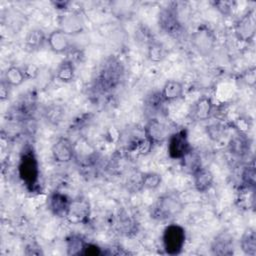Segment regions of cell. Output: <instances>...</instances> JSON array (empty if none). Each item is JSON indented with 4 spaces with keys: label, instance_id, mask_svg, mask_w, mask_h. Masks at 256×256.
I'll use <instances>...</instances> for the list:
<instances>
[{
    "label": "cell",
    "instance_id": "26",
    "mask_svg": "<svg viewBox=\"0 0 256 256\" xmlns=\"http://www.w3.org/2000/svg\"><path fill=\"white\" fill-rule=\"evenodd\" d=\"M64 116V109L60 105H52L47 107L45 111V117L47 121L52 124H58L62 121Z\"/></svg>",
    "mask_w": 256,
    "mask_h": 256
},
{
    "label": "cell",
    "instance_id": "31",
    "mask_svg": "<svg viewBox=\"0 0 256 256\" xmlns=\"http://www.w3.org/2000/svg\"><path fill=\"white\" fill-rule=\"evenodd\" d=\"M243 82H245L246 85L249 87H254L256 83V68L253 66L251 68H248L246 72L243 74Z\"/></svg>",
    "mask_w": 256,
    "mask_h": 256
},
{
    "label": "cell",
    "instance_id": "2",
    "mask_svg": "<svg viewBox=\"0 0 256 256\" xmlns=\"http://www.w3.org/2000/svg\"><path fill=\"white\" fill-rule=\"evenodd\" d=\"M185 230L178 224H170L168 225L164 231L162 236L163 246L165 252L169 255H177L179 254L185 243Z\"/></svg>",
    "mask_w": 256,
    "mask_h": 256
},
{
    "label": "cell",
    "instance_id": "1",
    "mask_svg": "<svg viewBox=\"0 0 256 256\" xmlns=\"http://www.w3.org/2000/svg\"><path fill=\"white\" fill-rule=\"evenodd\" d=\"M183 210L181 199L173 193H167L159 197L151 208V217L160 220H170L177 217Z\"/></svg>",
    "mask_w": 256,
    "mask_h": 256
},
{
    "label": "cell",
    "instance_id": "13",
    "mask_svg": "<svg viewBox=\"0 0 256 256\" xmlns=\"http://www.w3.org/2000/svg\"><path fill=\"white\" fill-rule=\"evenodd\" d=\"M213 110V103L211 98L207 96H202L196 100L192 106L191 116L196 121L207 120Z\"/></svg>",
    "mask_w": 256,
    "mask_h": 256
},
{
    "label": "cell",
    "instance_id": "5",
    "mask_svg": "<svg viewBox=\"0 0 256 256\" xmlns=\"http://www.w3.org/2000/svg\"><path fill=\"white\" fill-rule=\"evenodd\" d=\"M172 133L171 126L157 118H151L144 128V135L151 144H158L168 140Z\"/></svg>",
    "mask_w": 256,
    "mask_h": 256
},
{
    "label": "cell",
    "instance_id": "23",
    "mask_svg": "<svg viewBox=\"0 0 256 256\" xmlns=\"http://www.w3.org/2000/svg\"><path fill=\"white\" fill-rule=\"evenodd\" d=\"M75 75V68L71 61H63L56 70V78L62 82H71Z\"/></svg>",
    "mask_w": 256,
    "mask_h": 256
},
{
    "label": "cell",
    "instance_id": "15",
    "mask_svg": "<svg viewBox=\"0 0 256 256\" xmlns=\"http://www.w3.org/2000/svg\"><path fill=\"white\" fill-rule=\"evenodd\" d=\"M211 249H212V252L216 255L233 254V249H234L233 237L228 232H222L218 234L213 240Z\"/></svg>",
    "mask_w": 256,
    "mask_h": 256
},
{
    "label": "cell",
    "instance_id": "29",
    "mask_svg": "<svg viewBox=\"0 0 256 256\" xmlns=\"http://www.w3.org/2000/svg\"><path fill=\"white\" fill-rule=\"evenodd\" d=\"M213 5L224 16H229L234 8V2L232 1H216L213 2Z\"/></svg>",
    "mask_w": 256,
    "mask_h": 256
},
{
    "label": "cell",
    "instance_id": "35",
    "mask_svg": "<svg viewBox=\"0 0 256 256\" xmlns=\"http://www.w3.org/2000/svg\"><path fill=\"white\" fill-rule=\"evenodd\" d=\"M8 87H10V86L3 79L2 82H1V85H0V99H1V101H4L5 99L8 98V95H9V88Z\"/></svg>",
    "mask_w": 256,
    "mask_h": 256
},
{
    "label": "cell",
    "instance_id": "22",
    "mask_svg": "<svg viewBox=\"0 0 256 256\" xmlns=\"http://www.w3.org/2000/svg\"><path fill=\"white\" fill-rule=\"evenodd\" d=\"M26 79L24 70L18 66H10L4 75V80L9 86H20Z\"/></svg>",
    "mask_w": 256,
    "mask_h": 256
},
{
    "label": "cell",
    "instance_id": "32",
    "mask_svg": "<svg viewBox=\"0 0 256 256\" xmlns=\"http://www.w3.org/2000/svg\"><path fill=\"white\" fill-rule=\"evenodd\" d=\"M223 127L219 124H212L209 127L207 126V133L209 134V137L213 140H218L223 135Z\"/></svg>",
    "mask_w": 256,
    "mask_h": 256
},
{
    "label": "cell",
    "instance_id": "25",
    "mask_svg": "<svg viewBox=\"0 0 256 256\" xmlns=\"http://www.w3.org/2000/svg\"><path fill=\"white\" fill-rule=\"evenodd\" d=\"M161 181H162V178L160 174L155 172H149V173L143 174V176L141 177L140 183L142 187L145 189L155 190L160 186Z\"/></svg>",
    "mask_w": 256,
    "mask_h": 256
},
{
    "label": "cell",
    "instance_id": "9",
    "mask_svg": "<svg viewBox=\"0 0 256 256\" xmlns=\"http://www.w3.org/2000/svg\"><path fill=\"white\" fill-rule=\"evenodd\" d=\"M159 25L170 35H177L180 33L182 25L177 11V5L165 8L159 15Z\"/></svg>",
    "mask_w": 256,
    "mask_h": 256
},
{
    "label": "cell",
    "instance_id": "34",
    "mask_svg": "<svg viewBox=\"0 0 256 256\" xmlns=\"http://www.w3.org/2000/svg\"><path fill=\"white\" fill-rule=\"evenodd\" d=\"M23 70H24L26 78H36L39 75V72H40L39 69L34 65L26 66Z\"/></svg>",
    "mask_w": 256,
    "mask_h": 256
},
{
    "label": "cell",
    "instance_id": "30",
    "mask_svg": "<svg viewBox=\"0 0 256 256\" xmlns=\"http://www.w3.org/2000/svg\"><path fill=\"white\" fill-rule=\"evenodd\" d=\"M242 179L244 184L249 188V187H254L255 186V168L254 166H248L243 174H242Z\"/></svg>",
    "mask_w": 256,
    "mask_h": 256
},
{
    "label": "cell",
    "instance_id": "3",
    "mask_svg": "<svg viewBox=\"0 0 256 256\" xmlns=\"http://www.w3.org/2000/svg\"><path fill=\"white\" fill-rule=\"evenodd\" d=\"M193 48L203 57L209 56L216 46V36L212 30L206 26L196 29L190 36Z\"/></svg>",
    "mask_w": 256,
    "mask_h": 256
},
{
    "label": "cell",
    "instance_id": "20",
    "mask_svg": "<svg viewBox=\"0 0 256 256\" xmlns=\"http://www.w3.org/2000/svg\"><path fill=\"white\" fill-rule=\"evenodd\" d=\"M229 147L233 154L238 156H244L248 153L250 149V142L246 135L239 132L230 140Z\"/></svg>",
    "mask_w": 256,
    "mask_h": 256
},
{
    "label": "cell",
    "instance_id": "12",
    "mask_svg": "<svg viewBox=\"0 0 256 256\" xmlns=\"http://www.w3.org/2000/svg\"><path fill=\"white\" fill-rule=\"evenodd\" d=\"M70 36L60 29L52 31L48 38L47 42L50 49L55 53H64L70 48Z\"/></svg>",
    "mask_w": 256,
    "mask_h": 256
},
{
    "label": "cell",
    "instance_id": "28",
    "mask_svg": "<svg viewBox=\"0 0 256 256\" xmlns=\"http://www.w3.org/2000/svg\"><path fill=\"white\" fill-rule=\"evenodd\" d=\"M84 245H85V243L80 238L72 237L68 241V248H67L68 254H72V255L83 254Z\"/></svg>",
    "mask_w": 256,
    "mask_h": 256
},
{
    "label": "cell",
    "instance_id": "6",
    "mask_svg": "<svg viewBox=\"0 0 256 256\" xmlns=\"http://www.w3.org/2000/svg\"><path fill=\"white\" fill-rule=\"evenodd\" d=\"M192 150L185 129L173 132L168 139V154L172 159H182Z\"/></svg>",
    "mask_w": 256,
    "mask_h": 256
},
{
    "label": "cell",
    "instance_id": "33",
    "mask_svg": "<svg viewBox=\"0 0 256 256\" xmlns=\"http://www.w3.org/2000/svg\"><path fill=\"white\" fill-rule=\"evenodd\" d=\"M83 254L84 255H94V256H96V255H100L101 254V250L95 244H90V243L87 244V243H85Z\"/></svg>",
    "mask_w": 256,
    "mask_h": 256
},
{
    "label": "cell",
    "instance_id": "16",
    "mask_svg": "<svg viewBox=\"0 0 256 256\" xmlns=\"http://www.w3.org/2000/svg\"><path fill=\"white\" fill-rule=\"evenodd\" d=\"M71 200L67 195L55 192L49 198V207L56 216H65Z\"/></svg>",
    "mask_w": 256,
    "mask_h": 256
},
{
    "label": "cell",
    "instance_id": "18",
    "mask_svg": "<svg viewBox=\"0 0 256 256\" xmlns=\"http://www.w3.org/2000/svg\"><path fill=\"white\" fill-rule=\"evenodd\" d=\"M120 68L118 67L117 63L110 62L104 67V70L101 74V82L102 85L106 88L114 87L118 80L120 79Z\"/></svg>",
    "mask_w": 256,
    "mask_h": 256
},
{
    "label": "cell",
    "instance_id": "19",
    "mask_svg": "<svg viewBox=\"0 0 256 256\" xmlns=\"http://www.w3.org/2000/svg\"><path fill=\"white\" fill-rule=\"evenodd\" d=\"M46 41L45 33L41 29H32L25 38V48L28 51H36L43 47Z\"/></svg>",
    "mask_w": 256,
    "mask_h": 256
},
{
    "label": "cell",
    "instance_id": "8",
    "mask_svg": "<svg viewBox=\"0 0 256 256\" xmlns=\"http://www.w3.org/2000/svg\"><path fill=\"white\" fill-rule=\"evenodd\" d=\"M90 215V207L87 200L77 198L71 200L65 217L70 223L83 224L88 221Z\"/></svg>",
    "mask_w": 256,
    "mask_h": 256
},
{
    "label": "cell",
    "instance_id": "10",
    "mask_svg": "<svg viewBox=\"0 0 256 256\" xmlns=\"http://www.w3.org/2000/svg\"><path fill=\"white\" fill-rule=\"evenodd\" d=\"M59 29L67 35H76L84 30L85 22L79 12H66L59 17Z\"/></svg>",
    "mask_w": 256,
    "mask_h": 256
},
{
    "label": "cell",
    "instance_id": "4",
    "mask_svg": "<svg viewBox=\"0 0 256 256\" xmlns=\"http://www.w3.org/2000/svg\"><path fill=\"white\" fill-rule=\"evenodd\" d=\"M19 176L23 183L30 189H33L38 182L39 169L38 162L34 155V153L30 151H26L20 160L19 164Z\"/></svg>",
    "mask_w": 256,
    "mask_h": 256
},
{
    "label": "cell",
    "instance_id": "27",
    "mask_svg": "<svg viewBox=\"0 0 256 256\" xmlns=\"http://www.w3.org/2000/svg\"><path fill=\"white\" fill-rule=\"evenodd\" d=\"M183 166L188 169L192 174L198 169L201 167V163H200V158L199 156L194 153L192 150L187 153L183 158Z\"/></svg>",
    "mask_w": 256,
    "mask_h": 256
},
{
    "label": "cell",
    "instance_id": "7",
    "mask_svg": "<svg viewBox=\"0 0 256 256\" xmlns=\"http://www.w3.org/2000/svg\"><path fill=\"white\" fill-rule=\"evenodd\" d=\"M234 32L237 39L242 42H250L253 40L256 33V18L254 10L246 12L236 21Z\"/></svg>",
    "mask_w": 256,
    "mask_h": 256
},
{
    "label": "cell",
    "instance_id": "24",
    "mask_svg": "<svg viewBox=\"0 0 256 256\" xmlns=\"http://www.w3.org/2000/svg\"><path fill=\"white\" fill-rule=\"evenodd\" d=\"M167 51L165 46L157 41H151L148 46V58L152 62H160L166 57Z\"/></svg>",
    "mask_w": 256,
    "mask_h": 256
},
{
    "label": "cell",
    "instance_id": "11",
    "mask_svg": "<svg viewBox=\"0 0 256 256\" xmlns=\"http://www.w3.org/2000/svg\"><path fill=\"white\" fill-rule=\"evenodd\" d=\"M73 143L66 137L59 138L52 146V156L58 163H67L74 157Z\"/></svg>",
    "mask_w": 256,
    "mask_h": 256
},
{
    "label": "cell",
    "instance_id": "17",
    "mask_svg": "<svg viewBox=\"0 0 256 256\" xmlns=\"http://www.w3.org/2000/svg\"><path fill=\"white\" fill-rule=\"evenodd\" d=\"M184 88L181 82L177 80H168L162 87L161 97L164 101H174L182 97Z\"/></svg>",
    "mask_w": 256,
    "mask_h": 256
},
{
    "label": "cell",
    "instance_id": "21",
    "mask_svg": "<svg viewBox=\"0 0 256 256\" xmlns=\"http://www.w3.org/2000/svg\"><path fill=\"white\" fill-rule=\"evenodd\" d=\"M240 246L246 255L254 256L256 254V234L254 229L248 228L244 231L240 240Z\"/></svg>",
    "mask_w": 256,
    "mask_h": 256
},
{
    "label": "cell",
    "instance_id": "14",
    "mask_svg": "<svg viewBox=\"0 0 256 256\" xmlns=\"http://www.w3.org/2000/svg\"><path fill=\"white\" fill-rule=\"evenodd\" d=\"M193 182L196 190L200 193L207 192L214 183V176L208 168L200 167L193 174Z\"/></svg>",
    "mask_w": 256,
    "mask_h": 256
}]
</instances>
